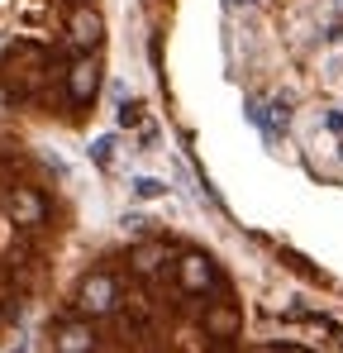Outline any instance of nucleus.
Masks as SVG:
<instances>
[{
    "instance_id": "1",
    "label": "nucleus",
    "mask_w": 343,
    "mask_h": 353,
    "mask_svg": "<svg viewBox=\"0 0 343 353\" xmlns=\"http://www.w3.org/2000/svg\"><path fill=\"white\" fill-rule=\"evenodd\" d=\"M81 305H86L91 315H101V310H110V305H114V282L105 277V272L86 277V287H81Z\"/></svg>"
},
{
    "instance_id": "4",
    "label": "nucleus",
    "mask_w": 343,
    "mask_h": 353,
    "mask_svg": "<svg viewBox=\"0 0 343 353\" xmlns=\"http://www.w3.org/2000/svg\"><path fill=\"white\" fill-rule=\"evenodd\" d=\"M181 287L186 292H200V287H210V263L205 258H181Z\"/></svg>"
},
{
    "instance_id": "13",
    "label": "nucleus",
    "mask_w": 343,
    "mask_h": 353,
    "mask_svg": "<svg viewBox=\"0 0 343 353\" xmlns=\"http://www.w3.org/2000/svg\"><path fill=\"white\" fill-rule=\"evenodd\" d=\"M248 5H253V0H248Z\"/></svg>"
},
{
    "instance_id": "5",
    "label": "nucleus",
    "mask_w": 343,
    "mask_h": 353,
    "mask_svg": "<svg viewBox=\"0 0 343 353\" xmlns=\"http://www.w3.org/2000/svg\"><path fill=\"white\" fill-rule=\"evenodd\" d=\"M72 39L76 43H96L101 39V14L96 10H76L72 14Z\"/></svg>"
},
{
    "instance_id": "3",
    "label": "nucleus",
    "mask_w": 343,
    "mask_h": 353,
    "mask_svg": "<svg viewBox=\"0 0 343 353\" xmlns=\"http://www.w3.org/2000/svg\"><path fill=\"white\" fill-rule=\"evenodd\" d=\"M10 215H14V225H39L43 220V201L34 191H14L10 196Z\"/></svg>"
},
{
    "instance_id": "9",
    "label": "nucleus",
    "mask_w": 343,
    "mask_h": 353,
    "mask_svg": "<svg viewBox=\"0 0 343 353\" xmlns=\"http://www.w3.org/2000/svg\"><path fill=\"white\" fill-rule=\"evenodd\" d=\"M163 263V248H138V272H153Z\"/></svg>"
},
{
    "instance_id": "7",
    "label": "nucleus",
    "mask_w": 343,
    "mask_h": 353,
    "mask_svg": "<svg viewBox=\"0 0 343 353\" xmlns=\"http://www.w3.org/2000/svg\"><path fill=\"white\" fill-rule=\"evenodd\" d=\"M163 191H167V186H163L158 176H134V196H138V201H153V196H163Z\"/></svg>"
},
{
    "instance_id": "10",
    "label": "nucleus",
    "mask_w": 343,
    "mask_h": 353,
    "mask_svg": "<svg viewBox=\"0 0 343 353\" xmlns=\"http://www.w3.org/2000/svg\"><path fill=\"white\" fill-rule=\"evenodd\" d=\"M210 330H220V334H225V330H233V315H229V310H220V315H210Z\"/></svg>"
},
{
    "instance_id": "8",
    "label": "nucleus",
    "mask_w": 343,
    "mask_h": 353,
    "mask_svg": "<svg viewBox=\"0 0 343 353\" xmlns=\"http://www.w3.org/2000/svg\"><path fill=\"white\" fill-rule=\"evenodd\" d=\"M91 158H96L101 168H110V158H114V139H96V143H91Z\"/></svg>"
},
{
    "instance_id": "12",
    "label": "nucleus",
    "mask_w": 343,
    "mask_h": 353,
    "mask_svg": "<svg viewBox=\"0 0 343 353\" xmlns=\"http://www.w3.org/2000/svg\"><path fill=\"white\" fill-rule=\"evenodd\" d=\"M19 353H29V349H19Z\"/></svg>"
},
{
    "instance_id": "2",
    "label": "nucleus",
    "mask_w": 343,
    "mask_h": 353,
    "mask_svg": "<svg viewBox=\"0 0 343 353\" xmlns=\"http://www.w3.org/2000/svg\"><path fill=\"white\" fill-rule=\"evenodd\" d=\"M67 86H72V96H76V101H91V96H96V86H101V67H96L91 58H81L76 67H72Z\"/></svg>"
},
{
    "instance_id": "6",
    "label": "nucleus",
    "mask_w": 343,
    "mask_h": 353,
    "mask_svg": "<svg viewBox=\"0 0 343 353\" xmlns=\"http://www.w3.org/2000/svg\"><path fill=\"white\" fill-rule=\"evenodd\" d=\"M57 353H91V330L86 325H67L57 334Z\"/></svg>"
},
{
    "instance_id": "11",
    "label": "nucleus",
    "mask_w": 343,
    "mask_h": 353,
    "mask_svg": "<svg viewBox=\"0 0 343 353\" xmlns=\"http://www.w3.org/2000/svg\"><path fill=\"white\" fill-rule=\"evenodd\" d=\"M286 353H300V349H286Z\"/></svg>"
}]
</instances>
